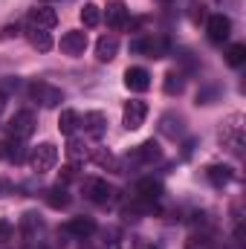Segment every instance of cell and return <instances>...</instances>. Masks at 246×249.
Here are the masks:
<instances>
[{"instance_id":"1","label":"cell","mask_w":246,"mask_h":249,"mask_svg":"<svg viewBox=\"0 0 246 249\" xmlns=\"http://www.w3.org/2000/svg\"><path fill=\"white\" fill-rule=\"evenodd\" d=\"M130 53L133 55H145V58H165L171 53V41L162 35H142L130 41Z\"/></svg>"},{"instance_id":"2","label":"cell","mask_w":246,"mask_h":249,"mask_svg":"<svg viewBox=\"0 0 246 249\" xmlns=\"http://www.w3.org/2000/svg\"><path fill=\"white\" fill-rule=\"evenodd\" d=\"M244 116H229L226 122H223V127H220V142L235 154V157H241L244 154Z\"/></svg>"},{"instance_id":"3","label":"cell","mask_w":246,"mask_h":249,"mask_svg":"<svg viewBox=\"0 0 246 249\" xmlns=\"http://www.w3.org/2000/svg\"><path fill=\"white\" fill-rule=\"evenodd\" d=\"M29 96H32V102H38L41 107H58L64 102V90L55 87V84H50V81H32V84H29Z\"/></svg>"},{"instance_id":"4","label":"cell","mask_w":246,"mask_h":249,"mask_svg":"<svg viewBox=\"0 0 246 249\" xmlns=\"http://www.w3.org/2000/svg\"><path fill=\"white\" fill-rule=\"evenodd\" d=\"M55 162H58V148H55L53 142H41V145L32 148V154H29V165H32V171H38V174L53 171Z\"/></svg>"},{"instance_id":"5","label":"cell","mask_w":246,"mask_h":249,"mask_svg":"<svg viewBox=\"0 0 246 249\" xmlns=\"http://www.w3.org/2000/svg\"><path fill=\"white\" fill-rule=\"evenodd\" d=\"M84 197L96 206H110L113 197H116V188L110 186L107 180H99V177H90L84 180Z\"/></svg>"},{"instance_id":"6","label":"cell","mask_w":246,"mask_h":249,"mask_svg":"<svg viewBox=\"0 0 246 249\" xmlns=\"http://www.w3.org/2000/svg\"><path fill=\"white\" fill-rule=\"evenodd\" d=\"M6 133L12 139H29L35 133V113L32 110H18L9 122H6Z\"/></svg>"},{"instance_id":"7","label":"cell","mask_w":246,"mask_h":249,"mask_svg":"<svg viewBox=\"0 0 246 249\" xmlns=\"http://www.w3.org/2000/svg\"><path fill=\"white\" fill-rule=\"evenodd\" d=\"M159 160H162V148L154 139H148V142H142V145L127 151V162H133V165H154Z\"/></svg>"},{"instance_id":"8","label":"cell","mask_w":246,"mask_h":249,"mask_svg":"<svg viewBox=\"0 0 246 249\" xmlns=\"http://www.w3.org/2000/svg\"><path fill=\"white\" fill-rule=\"evenodd\" d=\"M61 232L75 238V241H87L90 235H96V220L93 217H70L61 226Z\"/></svg>"},{"instance_id":"9","label":"cell","mask_w":246,"mask_h":249,"mask_svg":"<svg viewBox=\"0 0 246 249\" xmlns=\"http://www.w3.org/2000/svg\"><path fill=\"white\" fill-rule=\"evenodd\" d=\"M206 32H209V41L211 44H223L232 35V20L226 15H211L206 20Z\"/></svg>"},{"instance_id":"10","label":"cell","mask_w":246,"mask_h":249,"mask_svg":"<svg viewBox=\"0 0 246 249\" xmlns=\"http://www.w3.org/2000/svg\"><path fill=\"white\" fill-rule=\"evenodd\" d=\"M145 116H148V105H145V102H139V99H133V102H127V105H124L122 124L127 127V130H136V127H142Z\"/></svg>"},{"instance_id":"11","label":"cell","mask_w":246,"mask_h":249,"mask_svg":"<svg viewBox=\"0 0 246 249\" xmlns=\"http://www.w3.org/2000/svg\"><path fill=\"white\" fill-rule=\"evenodd\" d=\"M0 160L20 165V162L26 160V145H23V139H12V136L0 139Z\"/></svg>"},{"instance_id":"12","label":"cell","mask_w":246,"mask_h":249,"mask_svg":"<svg viewBox=\"0 0 246 249\" xmlns=\"http://www.w3.org/2000/svg\"><path fill=\"white\" fill-rule=\"evenodd\" d=\"M84 50H87V32L72 29V32H64L61 35V53L64 55H81Z\"/></svg>"},{"instance_id":"13","label":"cell","mask_w":246,"mask_h":249,"mask_svg":"<svg viewBox=\"0 0 246 249\" xmlns=\"http://www.w3.org/2000/svg\"><path fill=\"white\" fill-rule=\"evenodd\" d=\"M124 87L133 90V93H145V90L151 87V72H148L145 67H130V70L124 72Z\"/></svg>"},{"instance_id":"14","label":"cell","mask_w":246,"mask_h":249,"mask_svg":"<svg viewBox=\"0 0 246 249\" xmlns=\"http://www.w3.org/2000/svg\"><path fill=\"white\" fill-rule=\"evenodd\" d=\"M159 133L162 136H168V139H183L185 136V119L183 116H177V113H165L162 119H159Z\"/></svg>"},{"instance_id":"15","label":"cell","mask_w":246,"mask_h":249,"mask_svg":"<svg viewBox=\"0 0 246 249\" xmlns=\"http://www.w3.org/2000/svg\"><path fill=\"white\" fill-rule=\"evenodd\" d=\"M162 194H165V191H162V183H159V180H154V177H145V180H139V183H136V200L157 203Z\"/></svg>"},{"instance_id":"16","label":"cell","mask_w":246,"mask_h":249,"mask_svg":"<svg viewBox=\"0 0 246 249\" xmlns=\"http://www.w3.org/2000/svg\"><path fill=\"white\" fill-rule=\"evenodd\" d=\"M55 23H58V15H55V9H50V6H35V9L29 12V26L53 29Z\"/></svg>"},{"instance_id":"17","label":"cell","mask_w":246,"mask_h":249,"mask_svg":"<svg viewBox=\"0 0 246 249\" xmlns=\"http://www.w3.org/2000/svg\"><path fill=\"white\" fill-rule=\"evenodd\" d=\"M105 20H107L110 29H122V26H127V6H124L122 0H110L107 9H105Z\"/></svg>"},{"instance_id":"18","label":"cell","mask_w":246,"mask_h":249,"mask_svg":"<svg viewBox=\"0 0 246 249\" xmlns=\"http://www.w3.org/2000/svg\"><path fill=\"white\" fill-rule=\"evenodd\" d=\"M81 127H84L93 139H102V136H105V130H107V119H105V113L90 110V113H84V116H81Z\"/></svg>"},{"instance_id":"19","label":"cell","mask_w":246,"mask_h":249,"mask_svg":"<svg viewBox=\"0 0 246 249\" xmlns=\"http://www.w3.org/2000/svg\"><path fill=\"white\" fill-rule=\"evenodd\" d=\"M116 53H119L116 35H102V38L96 41V58H99V61H113Z\"/></svg>"},{"instance_id":"20","label":"cell","mask_w":246,"mask_h":249,"mask_svg":"<svg viewBox=\"0 0 246 249\" xmlns=\"http://www.w3.org/2000/svg\"><path fill=\"white\" fill-rule=\"evenodd\" d=\"M20 232H23V238H26V241H38V235L44 232V220H41V214L26 212V214H23V220H20Z\"/></svg>"},{"instance_id":"21","label":"cell","mask_w":246,"mask_h":249,"mask_svg":"<svg viewBox=\"0 0 246 249\" xmlns=\"http://www.w3.org/2000/svg\"><path fill=\"white\" fill-rule=\"evenodd\" d=\"M206 177H209V183L214 188H223L235 180V171H232L229 165H209V168H206Z\"/></svg>"},{"instance_id":"22","label":"cell","mask_w":246,"mask_h":249,"mask_svg":"<svg viewBox=\"0 0 246 249\" xmlns=\"http://www.w3.org/2000/svg\"><path fill=\"white\" fill-rule=\"evenodd\" d=\"M26 38H29V44H32L35 50H41V53H47V50H53V35H50L47 29H38V26H29V32H26Z\"/></svg>"},{"instance_id":"23","label":"cell","mask_w":246,"mask_h":249,"mask_svg":"<svg viewBox=\"0 0 246 249\" xmlns=\"http://www.w3.org/2000/svg\"><path fill=\"white\" fill-rule=\"evenodd\" d=\"M58 127H61L64 136H72L78 127H81V116L75 110H61V119H58Z\"/></svg>"},{"instance_id":"24","label":"cell","mask_w":246,"mask_h":249,"mask_svg":"<svg viewBox=\"0 0 246 249\" xmlns=\"http://www.w3.org/2000/svg\"><path fill=\"white\" fill-rule=\"evenodd\" d=\"M183 90H185V75L180 70H171V72L165 75V93H168V96H180Z\"/></svg>"},{"instance_id":"25","label":"cell","mask_w":246,"mask_h":249,"mask_svg":"<svg viewBox=\"0 0 246 249\" xmlns=\"http://www.w3.org/2000/svg\"><path fill=\"white\" fill-rule=\"evenodd\" d=\"M81 23H84L87 29L99 26V23H102V9H99L96 3H84V9H81Z\"/></svg>"},{"instance_id":"26","label":"cell","mask_w":246,"mask_h":249,"mask_svg":"<svg viewBox=\"0 0 246 249\" xmlns=\"http://www.w3.org/2000/svg\"><path fill=\"white\" fill-rule=\"evenodd\" d=\"M47 203L53 206V209H64V206H70V194H67V188L64 186H55L47 191Z\"/></svg>"},{"instance_id":"27","label":"cell","mask_w":246,"mask_h":249,"mask_svg":"<svg viewBox=\"0 0 246 249\" xmlns=\"http://www.w3.org/2000/svg\"><path fill=\"white\" fill-rule=\"evenodd\" d=\"M246 61V47L244 44H232L229 50H226V64L229 67H241Z\"/></svg>"},{"instance_id":"28","label":"cell","mask_w":246,"mask_h":249,"mask_svg":"<svg viewBox=\"0 0 246 249\" xmlns=\"http://www.w3.org/2000/svg\"><path fill=\"white\" fill-rule=\"evenodd\" d=\"M220 96V87H203L200 93H197V105H214V99Z\"/></svg>"},{"instance_id":"29","label":"cell","mask_w":246,"mask_h":249,"mask_svg":"<svg viewBox=\"0 0 246 249\" xmlns=\"http://www.w3.org/2000/svg\"><path fill=\"white\" fill-rule=\"evenodd\" d=\"M67 154H70V160H84V157H87V151H84V145H81L78 139H72V142L67 145Z\"/></svg>"},{"instance_id":"30","label":"cell","mask_w":246,"mask_h":249,"mask_svg":"<svg viewBox=\"0 0 246 249\" xmlns=\"http://www.w3.org/2000/svg\"><path fill=\"white\" fill-rule=\"evenodd\" d=\"M177 58H180V61H183V75L185 72H194V70H197V61H194V58H191V53H188V50H177Z\"/></svg>"},{"instance_id":"31","label":"cell","mask_w":246,"mask_h":249,"mask_svg":"<svg viewBox=\"0 0 246 249\" xmlns=\"http://www.w3.org/2000/svg\"><path fill=\"white\" fill-rule=\"evenodd\" d=\"M18 87H20V81H18V78H6V81H0V93H3V96H9V93H12V90H18Z\"/></svg>"},{"instance_id":"32","label":"cell","mask_w":246,"mask_h":249,"mask_svg":"<svg viewBox=\"0 0 246 249\" xmlns=\"http://www.w3.org/2000/svg\"><path fill=\"white\" fill-rule=\"evenodd\" d=\"M18 35H20V26H18V23H15V26H3V32H0V38H3V41L18 38Z\"/></svg>"},{"instance_id":"33","label":"cell","mask_w":246,"mask_h":249,"mask_svg":"<svg viewBox=\"0 0 246 249\" xmlns=\"http://www.w3.org/2000/svg\"><path fill=\"white\" fill-rule=\"evenodd\" d=\"M12 232H15V229H12V223H9V220H0V244H3V241H9V238H12Z\"/></svg>"},{"instance_id":"34","label":"cell","mask_w":246,"mask_h":249,"mask_svg":"<svg viewBox=\"0 0 246 249\" xmlns=\"http://www.w3.org/2000/svg\"><path fill=\"white\" fill-rule=\"evenodd\" d=\"M188 249H211V247H209V241H197V238H194V241L188 244Z\"/></svg>"},{"instance_id":"35","label":"cell","mask_w":246,"mask_h":249,"mask_svg":"<svg viewBox=\"0 0 246 249\" xmlns=\"http://www.w3.org/2000/svg\"><path fill=\"white\" fill-rule=\"evenodd\" d=\"M6 191H9V183H6V180H3V177H0V197H3V194H6Z\"/></svg>"},{"instance_id":"36","label":"cell","mask_w":246,"mask_h":249,"mask_svg":"<svg viewBox=\"0 0 246 249\" xmlns=\"http://www.w3.org/2000/svg\"><path fill=\"white\" fill-rule=\"evenodd\" d=\"M6 99H9V96H3V93H0V116H3V110H6Z\"/></svg>"},{"instance_id":"37","label":"cell","mask_w":246,"mask_h":249,"mask_svg":"<svg viewBox=\"0 0 246 249\" xmlns=\"http://www.w3.org/2000/svg\"><path fill=\"white\" fill-rule=\"evenodd\" d=\"M41 3L47 6V3H67V0H41Z\"/></svg>"},{"instance_id":"38","label":"cell","mask_w":246,"mask_h":249,"mask_svg":"<svg viewBox=\"0 0 246 249\" xmlns=\"http://www.w3.org/2000/svg\"><path fill=\"white\" fill-rule=\"evenodd\" d=\"M157 3H171V0H157Z\"/></svg>"},{"instance_id":"39","label":"cell","mask_w":246,"mask_h":249,"mask_svg":"<svg viewBox=\"0 0 246 249\" xmlns=\"http://www.w3.org/2000/svg\"><path fill=\"white\" fill-rule=\"evenodd\" d=\"M148 249H154V247H148Z\"/></svg>"}]
</instances>
